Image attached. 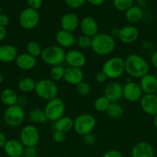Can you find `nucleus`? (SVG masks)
Segmentation results:
<instances>
[{"instance_id":"nucleus-1","label":"nucleus","mask_w":157,"mask_h":157,"mask_svg":"<svg viewBox=\"0 0 157 157\" xmlns=\"http://www.w3.org/2000/svg\"><path fill=\"white\" fill-rule=\"evenodd\" d=\"M147 61L137 54H132L125 60V71L133 78H141L149 73Z\"/></svg>"},{"instance_id":"nucleus-11","label":"nucleus","mask_w":157,"mask_h":157,"mask_svg":"<svg viewBox=\"0 0 157 157\" xmlns=\"http://www.w3.org/2000/svg\"><path fill=\"white\" fill-rule=\"evenodd\" d=\"M143 93L139 84L134 81H129L123 86V98L129 102L140 101Z\"/></svg>"},{"instance_id":"nucleus-14","label":"nucleus","mask_w":157,"mask_h":157,"mask_svg":"<svg viewBox=\"0 0 157 157\" xmlns=\"http://www.w3.org/2000/svg\"><path fill=\"white\" fill-rule=\"evenodd\" d=\"M140 107L146 113L155 116L157 113V97L155 94L143 95L140 99Z\"/></svg>"},{"instance_id":"nucleus-3","label":"nucleus","mask_w":157,"mask_h":157,"mask_svg":"<svg viewBox=\"0 0 157 157\" xmlns=\"http://www.w3.org/2000/svg\"><path fill=\"white\" fill-rule=\"evenodd\" d=\"M66 54L64 49L60 46L51 45L42 49L40 57L43 62L54 67L61 65L64 62Z\"/></svg>"},{"instance_id":"nucleus-46","label":"nucleus","mask_w":157,"mask_h":157,"mask_svg":"<svg viewBox=\"0 0 157 157\" xmlns=\"http://www.w3.org/2000/svg\"><path fill=\"white\" fill-rule=\"evenodd\" d=\"M151 63L152 66L157 69V51H155L151 56Z\"/></svg>"},{"instance_id":"nucleus-31","label":"nucleus","mask_w":157,"mask_h":157,"mask_svg":"<svg viewBox=\"0 0 157 157\" xmlns=\"http://www.w3.org/2000/svg\"><path fill=\"white\" fill-rule=\"evenodd\" d=\"M26 50H27L28 54L36 58L38 57H40L42 49L39 43L35 41H30L28 42L27 45H26Z\"/></svg>"},{"instance_id":"nucleus-26","label":"nucleus","mask_w":157,"mask_h":157,"mask_svg":"<svg viewBox=\"0 0 157 157\" xmlns=\"http://www.w3.org/2000/svg\"><path fill=\"white\" fill-rule=\"evenodd\" d=\"M73 125L74 121L72 118L69 117L63 116L62 117L55 121L54 127H55V130L63 132V133H67L73 128Z\"/></svg>"},{"instance_id":"nucleus-25","label":"nucleus","mask_w":157,"mask_h":157,"mask_svg":"<svg viewBox=\"0 0 157 157\" xmlns=\"http://www.w3.org/2000/svg\"><path fill=\"white\" fill-rule=\"evenodd\" d=\"M143 16V9L139 6H132L125 12L126 19L131 24H135L142 19Z\"/></svg>"},{"instance_id":"nucleus-35","label":"nucleus","mask_w":157,"mask_h":157,"mask_svg":"<svg viewBox=\"0 0 157 157\" xmlns=\"http://www.w3.org/2000/svg\"><path fill=\"white\" fill-rule=\"evenodd\" d=\"M76 43L78 47L83 49H88L92 45V38L82 35L76 39Z\"/></svg>"},{"instance_id":"nucleus-22","label":"nucleus","mask_w":157,"mask_h":157,"mask_svg":"<svg viewBox=\"0 0 157 157\" xmlns=\"http://www.w3.org/2000/svg\"><path fill=\"white\" fill-rule=\"evenodd\" d=\"M17 67L23 71H29L33 69L36 65V58L28 53H22L18 55L15 59Z\"/></svg>"},{"instance_id":"nucleus-27","label":"nucleus","mask_w":157,"mask_h":157,"mask_svg":"<svg viewBox=\"0 0 157 157\" xmlns=\"http://www.w3.org/2000/svg\"><path fill=\"white\" fill-rule=\"evenodd\" d=\"M1 101L8 107L15 105L18 102V95L12 89L7 88L2 90L1 94Z\"/></svg>"},{"instance_id":"nucleus-51","label":"nucleus","mask_w":157,"mask_h":157,"mask_svg":"<svg viewBox=\"0 0 157 157\" xmlns=\"http://www.w3.org/2000/svg\"><path fill=\"white\" fill-rule=\"evenodd\" d=\"M2 14V8H1V6H0V15H1Z\"/></svg>"},{"instance_id":"nucleus-4","label":"nucleus","mask_w":157,"mask_h":157,"mask_svg":"<svg viewBox=\"0 0 157 157\" xmlns=\"http://www.w3.org/2000/svg\"><path fill=\"white\" fill-rule=\"evenodd\" d=\"M35 91L37 96L42 100L49 101L57 98L58 88L55 81L44 78L36 82Z\"/></svg>"},{"instance_id":"nucleus-2","label":"nucleus","mask_w":157,"mask_h":157,"mask_svg":"<svg viewBox=\"0 0 157 157\" xmlns=\"http://www.w3.org/2000/svg\"><path fill=\"white\" fill-rule=\"evenodd\" d=\"M115 41L112 35L106 33H98L92 38V52L99 56H106L114 51Z\"/></svg>"},{"instance_id":"nucleus-9","label":"nucleus","mask_w":157,"mask_h":157,"mask_svg":"<svg viewBox=\"0 0 157 157\" xmlns=\"http://www.w3.org/2000/svg\"><path fill=\"white\" fill-rule=\"evenodd\" d=\"M25 119V112L19 105L8 107L4 113V121L8 126L16 127L21 125Z\"/></svg>"},{"instance_id":"nucleus-19","label":"nucleus","mask_w":157,"mask_h":157,"mask_svg":"<svg viewBox=\"0 0 157 157\" xmlns=\"http://www.w3.org/2000/svg\"><path fill=\"white\" fill-rule=\"evenodd\" d=\"M79 19L76 14L73 12H68L65 14L61 18L60 25L62 30L72 32L76 30L79 25Z\"/></svg>"},{"instance_id":"nucleus-16","label":"nucleus","mask_w":157,"mask_h":157,"mask_svg":"<svg viewBox=\"0 0 157 157\" xmlns=\"http://www.w3.org/2000/svg\"><path fill=\"white\" fill-rule=\"evenodd\" d=\"M139 86L145 94H155L157 90V78L152 74H146L140 78Z\"/></svg>"},{"instance_id":"nucleus-47","label":"nucleus","mask_w":157,"mask_h":157,"mask_svg":"<svg viewBox=\"0 0 157 157\" xmlns=\"http://www.w3.org/2000/svg\"><path fill=\"white\" fill-rule=\"evenodd\" d=\"M6 137L2 132L0 131V147H4L6 143Z\"/></svg>"},{"instance_id":"nucleus-17","label":"nucleus","mask_w":157,"mask_h":157,"mask_svg":"<svg viewBox=\"0 0 157 157\" xmlns=\"http://www.w3.org/2000/svg\"><path fill=\"white\" fill-rule=\"evenodd\" d=\"M132 157H154V149L150 144L146 141H140L133 146Z\"/></svg>"},{"instance_id":"nucleus-5","label":"nucleus","mask_w":157,"mask_h":157,"mask_svg":"<svg viewBox=\"0 0 157 157\" xmlns=\"http://www.w3.org/2000/svg\"><path fill=\"white\" fill-rule=\"evenodd\" d=\"M102 71L104 72L108 78H119L125 72V60L120 57L109 58L103 64Z\"/></svg>"},{"instance_id":"nucleus-40","label":"nucleus","mask_w":157,"mask_h":157,"mask_svg":"<svg viewBox=\"0 0 157 157\" xmlns=\"http://www.w3.org/2000/svg\"><path fill=\"white\" fill-rule=\"evenodd\" d=\"M29 8L38 10L42 5V0H27Z\"/></svg>"},{"instance_id":"nucleus-21","label":"nucleus","mask_w":157,"mask_h":157,"mask_svg":"<svg viewBox=\"0 0 157 157\" xmlns=\"http://www.w3.org/2000/svg\"><path fill=\"white\" fill-rule=\"evenodd\" d=\"M25 147L17 140H9L4 146L5 153L9 157H21L23 154Z\"/></svg>"},{"instance_id":"nucleus-41","label":"nucleus","mask_w":157,"mask_h":157,"mask_svg":"<svg viewBox=\"0 0 157 157\" xmlns=\"http://www.w3.org/2000/svg\"><path fill=\"white\" fill-rule=\"evenodd\" d=\"M95 137L92 133L83 136V141H84L85 144H87V145H92V144H93L94 143H95Z\"/></svg>"},{"instance_id":"nucleus-38","label":"nucleus","mask_w":157,"mask_h":157,"mask_svg":"<svg viewBox=\"0 0 157 157\" xmlns=\"http://www.w3.org/2000/svg\"><path fill=\"white\" fill-rule=\"evenodd\" d=\"M86 0H66V3L69 8L78 9L84 5Z\"/></svg>"},{"instance_id":"nucleus-8","label":"nucleus","mask_w":157,"mask_h":157,"mask_svg":"<svg viewBox=\"0 0 157 157\" xmlns=\"http://www.w3.org/2000/svg\"><path fill=\"white\" fill-rule=\"evenodd\" d=\"M39 20L40 15L38 11L29 7L23 9L18 16L20 25L26 30H32L37 27Z\"/></svg>"},{"instance_id":"nucleus-32","label":"nucleus","mask_w":157,"mask_h":157,"mask_svg":"<svg viewBox=\"0 0 157 157\" xmlns=\"http://www.w3.org/2000/svg\"><path fill=\"white\" fill-rule=\"evenodd\" d=\"M110 102L105 96L99 97L94 101V108L98 112H106L109 107Z\"/></svg>"},{"instance_id":"nucleus-34","label":"nucleus","mask_w":157,"mask_h":157,"mask_svg":"<svg viewBox=\"0 0 157 157\" xmlns=\"http://www.w3.org/2000/svg\"><path fill=\"white\" fill-rule=\"evenodd\" d=\"M134 0H113V6L120 12H126L133 6Z\"/></svg>"},{"instance_id":"nucleus-43","label":"nucleus","mask_w":157,"mask_h":157,"mask_svg":"<svg viewBox=\"0 0 157 157\" xmlns=\"http://www.w3.org/2000/svg\"><path fill=\"white\" fill-rule=\"evenodd\" d=\"M107 76L102 71L99 72V73H97V75H95V79H96V81L99 83H104L107 80Z\"/></svg>"},{"instance_id":"nucleus-13","label":"nucleus","mask_w":157,"mask_h":157,"mask_svg":"<svg viewBox=\"0 0 157 157\" xmlns=\"http://www.w3.org/2000/svg\"><path fill=\"white\" fill-rule=\"evenodd\" d=\"M104 96L110 103H117L123 98V86L116 81H113L106 85Z\"/></svg>"},{"instance_id":"nucleus-44","label":"nucleus","mask_w":157,"mask_h":157,"mask_svg":"<svg viewBox=\"0 0 157 157\" xmlns=\"http://www.w3.org/2000/svg\"><path fill=\"white\" fill-rule=\"evenodd\" d=\"M9 17L6 15H5V14L2 13L0 15V26H2V27L6 28V26H7L9 25Z\"/></svg>"},{"instance_id":"nucleus-28","label":"nucleus","mask_w":157,"mask_h":157,"mask_svg":"<svg viewBox=\"0 0 157 157\" xmlns=\"http://www.w3.org/2000/svg\"><path fill=\"white\" fill-rule=\"evenodd\" d=\"M108 117L112 119H119L124 114V109L118 103H110L107 110L106 111Z\"/></svg>"},{"instance_id":"nucleus-45","label":"nucleus","mask_w":157,"mask_h":157,"mask_svg":"<svg viewBox=\"0 0 157 157\" xmlns=\"http://www.w3.org/2000/svg\"><path fill=\"white\" fill-rule=\"evenodd\" d=\"M89 4L94 6H102L105 2V0H86Z\"/></svg>"},{"instance_id":"nucleus-33","label":"nucleus","mask_w":157,"mask_h":157,"mask_svg":"<svg viewBox=\"0 0 157 157\" xmlns=\"http://www.w3.org/2000/svg\"><path fill=\"white\" fill-rule=\"evenodd\" d=\"M65 68L62 65L54 66L52 67L50 71V78L51 80L53 81H58L62 79L64 77Z\"/></svg>"},{"instance_id":"nucleus-24","label":"nucleus","mask_w":157,"mask_h":157,"mask_svg":"<svg viewBox=\"0 0 157 157\" xmlns=\"http://www.w3.org/2000/svg\"><path fill=\"white\" fill-rule=\"evenodd\" d=\"M18 56L17 49L11 44H3L0 46V61L10 63L15 61Z\"/></svg>"},{"instance_id":"nucleus-49","label":"nucleus","mask_w":157,"mask_h":157,"mask_svg":"<svg viewBox=\"0 0 157 157\" xmlns=\"http://www.w3.org/2000/svg\"><path fill=\"white\" fill-rule=\"evenodd\" d=\"M153 124H154V126H155V128L157 129V113L155 115V116H154V117H153Z\"/></svg>"},{"instance_id":"nucleus-52","label":"nucleus","mask_w":157,"mask_h":157,"mask_svg":"<svg viewBox=\"0 0 157 157\" xmlns=\"http://www.w3.org/2000/svg\"><path fill=\"white\" fill-rule=\"evenodd\" d=\"M155 96H156V97H157V90H156V91H155Z\"/></svg>"},{"instance_id":"nucleus-6","label":"nucleus","mask_w":157,"mask_h":157,"mask_svg":"<svg viewBox=\"0 0 157 157\" xmlns=\"http://www.w3.org/2000/svg\"><path fill=\"white\" fill-rule=\"evenodd\" d=\"M96 124L95 118L90 113L80 114L74 120L73 128L80 136H83L91 133Z\"/></svg>"},{"instance_id":"nucleus-50","label":"nucleus","mask_w":157,"mask_h":157,"mask_svg":"<svg viewBox=\"0 0 157 157\" xmlns=\"http://www.w3.org/2000/svg\"><path fill=\"white\" fill-rule=\"evenodd\" d=\"M3 81H4V76L0 73V84H1Z\"/></svg>"},{"instance_id":"nucleus-53","label":"nucleus","mask_w":157,"mask_h":157,"mask_svg":"<svg viewBox=\"0 0 157 157\" xmlns=\"http://www.w3.org/2000/svg\"><path fill=\"white\" fill-rule=\"evenodd\" d=\"M52 157H60V156H52Z\"/></svg>"},{"instance_id":"nucleus-15","label":"nucleus","mask_w":157,"mask_h":157,"mask_svg":"<svg viewBox=\"0 0 157 157\" xmlns=\"http://www.w3.org/2000/svg\"><path fill=\"white\" fill-rule=\"evenodd\" d=\"M65 61L69 67L82 68L86 63V56L78 50H70L66 54Z\"/></svg>"},{"instance_id":"nucleus-30","label":"nucleus","mask_w":157,"mask_h":157,"mask_svg":"<svg viewBox=\"0 0 157 157\" xmlns=\"http://www.w3.org/2000/svg\"><path fill=\"white\" fill-rule=\"evenodd\" d=\"M36 82L31 78H23L18 82V88L24 93L35 91Z\"/></svg>"},{"instance_id":"nucleus-29","label":"nucleus","mask_w":157,"mask_h":157,"mask_svg":"<svg viewBox=\"0 0 157 157\" xmlns=\"http://www.w3.org/2000/svg\"><path fill=\"white\" fill-rule=\"evenodd\" d=\"M29 119L35 124H46L48 118L45 113L44 110L40 108H34L29 113Z\"/></svg>"},{"instance_id":"nucleus-23","label":"nucleus","mask_w":157,"mask_h":157,"mask_svg":"<svg viewBox=\"0 0 157 157\" xmlns=\"http://www.w3.org/2000/svg\"><path fill=\"white\" fill-rule=\"evenodd\" d=\"M55 41L61 48H70L76 42L72 32L65 30H59L55 35Z\"/></svg>"},{"instance_id":"nucleus-12","label":"nucleus","mask_w":157,"mask_h":157,"mask_svg":"<svg viewBox=\"0 0 157 157\" xmlns=\"http://www.w3.org/2000/svg\"><path fill=\"white\" fill-rule=\"evenodd\" d=\"M139 32L135 26L132 25H126L119 29L117 37L124 44H132L138 39Z\"/></svg>"},{"instance_id":"nucleus-10","label":"nucleus","mask_w":157,"mask_h":157,"mask_svg":"<svg viewBox=\"0 0 157 157\" xmlns=\"http://www.w3.org/2000/svg\"><path fill=\"white\" fill-rule=\"evenodd\" d=\"M20 142L25 147H35L39 141V132L33 125H26L20 132Z\"/></svg>"},{"instance_id":"nucleus-48","label":"nucleus","mask_w":157,"mask_h":157,"mask_svg":"<svg viewBox=\"0 0 157 157\" xmlns=\"http://www.w3.org/2000/svg\"><path fill=\"white\" fill-rule=\"evenodd\" d=\"M6 34H7V32H6V28L0 26V41H2V40L6 38Z\"/></svg>"},{"instance_id":"nucleus-18","label":"nucleus","mask_w":157,"mask_h":157,"mask_svg":"<svg viewBox=\"0 0 157 157\" xmlns=\"http://www.w3.org/2000/svg\"><path fill=\"white\" fill-rule=\"evenodd\" d=\"M80 28L83 35L92 38L98 34L99 25L96 20L91 16H86L80 22Z\"/></svg>"},{"instance_id":"nucleus-42","label":"nucleus","mask_w":157,"mask_h":157,"mask_svg":"<svg viewBox=\"0 0 157 157\" xmlns=\"http://www.w3.org/2000/svg\"><path fill=\"white\" fill-rule=\"evenodd\" d=\"M103 157H123V155L118 150H112L105 153Z\"/></svg>"},{"instance_id":"nucleus-36","label":"nucleus","mask_w":157,"mask_h":157,"mask_svg":"<svg viewBox=\"0 0 157 157\" xmlns=\"http://www.w3.org/2000/svg\"><path fill=\"white\" fill-rule=\"evenodd\" d=\"M76 90L80 95L86 96V95L90 94L91 86L88 82L83 81L82 82H80L79 84L76 85Z\"/></svg>"},{"instance_id":"nucleus-37","label":"nucleus","mask_w":157,"mask_h":157,"mask_svg":"<svg viewBox=\"0 0 157 157\" xmlns=\"http://www.w3.org/2000/svg\"><path fill=\"white\" fill-rule=\"evenodd\" d=\"M52 137H53L54 141L55 143H57V144H62V143H64L66 140L67 136H66V133L55 130L53 135H52Z\"/></svg>"},{"instance_id":"nucleus-7","label":"nucleus","mask_w":157,"mask_h":157,"mask_svg":"<svg viewBox=\"0 0 157 157\" xmlns=\"http://www.w3.org/2000/svg\"><path fill=\"white\" fill-rule=\"evenodd\" d=\"M65 110H66L65 103L63 102L62 100L58 98H55L48 101L44 109L48 121H54V122L64 116Z\"/></svg>"},{"instance_id":"nucleus-39","label":"nucleus","mask_w":157,"mask_h":157,"mask_svg":"<svg viewBox=\"0 0 157 157\" xmlns=\"http://www.w3.org/2000/svg\"><path fill=\"white\" fill-rule=\"evenodd\" d=\"M22 156L24 157H36V148L35 147H25Z\"/></svg>"},{"instance_id":"nucleus-20","label":"nucleus","mask_w":157,"mask_h":157,"mask_svg":"<svg viewBox=\"0 0 157 157\" xmlns=\"http://www.w3.org/2000/svg\"><path fill=\"white\" fill-rule=\"evenodd\" d=\"M63 79L68 84L75 85L82 82L83 80V72L81 68L73 67H67L65 68Z\"/></svg>"}]
</instances>
